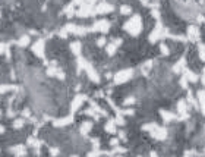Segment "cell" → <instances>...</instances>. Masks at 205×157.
Wrapping results in <instances>:
<instances>
[{
    "label": "cell",
    "mask_w": 205,
    "mask_h": 157,
    "mask_svg": "<svg viewBox=\"0 0 205 157\" xmlns=\"http://www.w3.org/2000/svg\"><path fill=\"white\" fill-rule=\"evenodd\" d=\"M185 79L189 82H196L198 81V75L193 74L192 71H185Z\"/></svg>",
    "instance_id": "10"
},
{
    "label": "cell",
    "mask_w": 205,
    "mask_h": 157,
    "mask_svg": "<svg viewBox=\"0 0 205 157\" xmlns=\"http://www.w3.org/2000/svg\"><path fill=\"white\" fill-rule=\"evenodd\" d=\"M10 90H15L13 85H0V94L6 92V91H10Z\"/></svg>",
    "instance_id": "20"
},
{
    "label": "cell",
    "mask_w": 205,
    "mask_h": 157,
    "mask_svg": "<svg viewBox=\"0 0 205 157\" xmlns=\"http://www.w3.org/2000/svg\"><path fill=\"white\" fill-rule=\"evenodd\" d=\"M177 110H179V113H185V112H186V101H185V100H179V103H177Z\"/></svg>",
    "instance_id": "17"
},
{
    "label": "cell",
    "mask_w": 205,
    "mask_h": 157,
    "mask_svg": "<svg viewBox=\"0 0 205 157\" xmlns=\"http://www.w3.org/2000/svg\"><path fill=\"white\" fill-rule=\"evenodd\" d=\"M50 154H51L53 157H56L59 154V150L57 148H50Z\"/></svg>",
    "instance_id": "28"
},
{
    "label": "cell",
    "mask_w": 205,
    "mask_h": 157,
    "mask_svg": "<svg viewBox=\"0 0 205 157\" xmlns=\"http://www.w3.org/2000/svg\"><path fill=\"white\" fill-rule=\"evenodd\" d=\"M10 153H16V156L18 157H21V156H25V147L24 145H16V147H12L10 148Z\"/></svg>",
    "instance_id": "12"
},
{
    "label": "cell",
    "mask_w": 205,
    "mask_h": 157,
    "mask_svg": "<svg viewBox=\"0 0 205 157\" xmlns=\"http://www.w3.org/2000/svg\"><path fill=\"white\" fill-rule=\"evenodd\" d=\"M28 44H29V37H28V35L21 37L19 41H18V46H21V47H25V46H28Z\"/></svg>",
    "instance_id": "16"
},
{
    "label": "cell",
    "mask_w": 205,
    "mask_h": 157,
    "mask_svg": "<svg viewBox=\"0 0 205 157\" xmlns=\"http://www.w3.org/2000/svg\"><path fill=\"white\" fill-rule=\"evenodd\" d=\"M104 131L107 134H116V124L113 120H108L106 124V126H104Z\"/></svg>",
    "instance_id": "13"
},
{
    "label": "cell",
    "mask_w": 205,
    "mask_h": 157,
    "mask_svg": "<svg viewBox=\"0 0 205 157\" xmlns=\"http://www.w3.org/2000/svg\"><path fill=\"white\" fill-rule=\"evenodd\" d=\"M198 53H199V59L204 60V44L202 43H199V46H198Z\"/></svg>",
    "instance_id": "22"
},
{
    "label": "cell",
    "mask_w": 205,
    "mask_h": 157,
    "mask_svg": "<svg viewBox=\"0 0 205 157\" xmlns=\"http://www.w3.org/2000/svg\"><path fill=\"white\" fill-rule=\"evenodd\" d=\"M114 157H122V156H114Z\"/></svg>",
    "instance_id": "34"
},
{
    "label": "cell",
    "mask_w": 205,
    "mask_h": 157,
    "mask_svg": "<svg viewBox=\"0 0 205 157\" xmlns=\"http://www.w3.org/2000/svg\"><path fill=\"white\" fill-rule=\"evenodd\" d=\"M188 38L190 41H196V38H198V28L196 26H189L188 28Z\"/></svg>",
    "instance_id": "9"
},
{
    "label": "cell",
    "mask_w": 205,
    "mask_h": 157,
    "mask_svg": "<svg viewBox=\"0 0 205 157\" xmlns=\"http://www.w3.org/2000/svg\"><path fill=\"white\" fill-rule=\"evenodd\" d=\"M91 31H100V33H107L108 30H110V24H108V21L107 19H101L98 22H95V24L92 25V28H90Z\"/></svg>",
    "instance_id": "4"
},
{
    "label": "cell",
    "mask_w": 205,
    "mask_h": 157,
    "mask_svg": "<svg viewBox=\"0 0 205 157\" xmlns=\"http://www.w3.org/2000/svg\"><path fill=\"white\" fill-rule=\"evenodd\" d=\"M70 157H79V156H70Z\"/></svg>",
    "instance_id": "33"
},
{
    "label": "cell",
    "mask_w": 205,
    "mask_h": 157,
    "mask_svg": "<svg viewBox=\"0 0 205 157\" xmlns=\"http://www.w3.org/2000/svg\"><path fill=\"white\" fill-rule=\"evenodd\" d=\"M13 126H15V128H22V126H24V119H16V120L13 122Z\"/></svg>",
    "instance_id": "23"
},
{
    "label": "cell",
    "mask_w": 205,
    "mask_h": 157,
    "mask_svg": "<svg viewBox=\"0 0 205 157\" xmlns=\"http://www.w3.org/2000/svg\"><path fill=\"white\" fill-rule=\"evenodd\" d=\"M149 134H151V137L155 138V140H166V138H167V129L158 126V125H155V128L151 129Z\"/></svg>",
    "instance_id": "3"
},
{
    "label": "cell",
    "mask_w": 205,
    "mask_h": 157,
    "mask_svg": "<svg viewBox=\"0 0 205 157\" xmlns=\"http://www.w3.org/2000/svg\"><path fill=\"white\" fill-rule=\"evenodd\" d=\"M101 154H103L101 151L95 150V151H92V153H88V157H98V156H101Z\"/></svg>",
    "instance_id": "26"
},
{
    "label": "cell",
    "mask_w": 205,
    "mask_h": 157,
    "mask_svg": "<svg viewBox=\"0 0 205 157\" xmlns=\"http://www.w3.org/2000/svg\"><path fill=\"white\" fill-rule=\"evenodd\" d=\"M117 144H119V140H111L110 141V145H111V147H117Z\"/></svg>",
    "instance_id": "29"
},
{
    "label": "cell",
    "mask_w": 205,
    "mask_h": 157,
    "mask_svg": "<svg viewBox=\"0 0 205 157\" xmlns=\"http://www.w3.org/2000/svg\"><path fill=\"white\" fill-rule=\"evenodd\" d=\"M133 103H135V99H133V97H128V99L123 101L125 106H126V104H133Z\"/></svg>",
    "instance_id": "27"
},
{
    "label": "cell",
    "mask_w": 205,
    "mask_h": 157,
    "mask_svg": "<svg viewBox=\"0 0 205 157\" xmlns=\"http://www.w3.org/2000/svg\"><path fill=\"white\" fill-rule=\"evenodd\" d=\"M91 129H92V124H91L90 120H85V122H82L81 128H79V132H81L82 135H87Z\"/></svg>",
    "instance_id": "8"
},
{
    "label": "cell",
    "mask_w": 205,
    "mask_h": 157,
    "mask_svg": "<svg viewBox=\"0 0 205 157\" xmlns=\"http://www.w3.org/2000/svg\"><path fill=\"white\" fill-rule=\"evenodd\" d=\"M81 43L79 41H73L72 44H70V50H72V53H75V54H79L81 53Z\"/></svg>",
    "instance_id": "15"
},
{
    "label": "cell",
    "mask_w": 205,
    "mask_h": 157,
    "mask_svg": "<svg viewBox=\"0 0 205 157\" xmlns=\"http://www.w3.org/2000/svg\"><path fill=\"white\" fill-rule=\"evenodd\" d=\"M160 115L163 116L164 122H172V120H174V115L173 113H169V112H166V110H160Z\"/></svg>",
    "instance_id": "14"
},
{
    "label": "cell",
    "mask_w": 205,
    "mask_h": 157,
    "mask_svg": "<svg viewBox=\"0 0 205 157\" xmlns=\"http://www.w3.org/2000/svg\"><path fill=\"white\" fill-rule=\"evenodd\" d=\"M160 50L163 51V54H169V47L166 44H160Z\"/></svg>",
    "instance_id": "25"
},
{
    "label": "cell",
    "mask_w": 205,
    "mask_h": 157,
    "mask_svg": "<svg viewBox=\"0 0 205 157\" xmlns=\"http://www.w3.org/2000/svg\"><path fill=\"white\" fill-rule=\"evenodd\" d=\"M132 12V9H131V6H128V5H123L122 8H120V13L122 15H129Z\"/></svg>",
    "instance_id": "19"
},
{
    "label": "cell",
    "mask_w": 205,
    "mask_h": 157,
    "mask_svg": "<svg viewBox=\"0 0 205 157\" xmlns=\"http://www.w3.org/2000/svg\"><path fill=\"white\" fill-rule=\"evenodd\" d=\"M73 120V116H69V117H65V119H59V120H54V126H65V125L70 124Z\"/></svg>",
    "instance_id": "11"
},
{
    "label": "cell",
    "mask_w": 205,
    "mask_h": 157,
    "mask_svg": "<svg viewBox=\"0 0 205 157\" xmlns=\"http://www.w3.org/2000/svg\"><path fill=\"white\" fill-rule=\"evenodd\" d=\"M125 31H128V33L131 34V35H133V37H136V35L142 31V19H141L139 15H133L131 19L126 21V24H125Z\"/></svg>",
    "instance_id": "1"
},
{
    "label": "cell",
    "mask_w": 205,
    "mask_h": 157,
    "mask_svg": "<svg viewBox=\"0 0 205 157\" xmlns=\"http://www.w3.org/2000/svg\"><path fill=\"white\" fill-rule=\"evenodd\" d=\"M32 51L37 54V56L43 58V56H44V40H38V41L32 44Z\"/></svg>",
    "instance_id": "5"
},
{
    "label": "cell",
    "mask_w": 205,
    "mask_h": 157,
    "mask_svg": "<svg viewBox=\"0 0 205 157\" xmlns=\"http://www.w3.org/2000/svg\"><path fill=\"white\" fill-rule=\"evenodd\" d=\"M138 157H141V156H138Z\"/></svg>",
    "instance_id": "36"
},
{
    "label": "cell",
    "mask_w": 205,
    "mask_h": 157,
    "mask_svg": "<svg viewBox=\"0 0 205 157\" xmlns=\"http://www.w3.org/2000/svg\"><path fill=\"white\" fill-rule=\"evenodd\" d=\"M0 116H2V113H0Z\"/></svg>",
    "instance_id": "35"
},
{
    "label": "cell",
    "mask_w": 205,
    "mask_h": 157,
    "mask_svg": "<svg viewBox=\"0 0 205 157\" xmlns=\"http://www.w3.org/2000/svg\"><path fill=\"white\" fill-rule=\"evenodd\" d=\"M104 44H106V38H104V37H100L98 40H97V46H98V47H103Z\"/></svg>",
    "instance_id": "24"
},
{
    "label": "cell",
    "mask_w": 205,
    "mask_h": 157,
    "mask_svg": "<svg viewBox=\"0 0 205 157\" xmlns=\"http://www.w3.org/2000/svg\"><path fill=\"white\" fill-rule=\"evenodd\" d=\"M132 75H133V71L132 69H123L120 72H117L114 75V82L116 84H123L126 82V81H129L132 78Z\"/></svg>",
    "instance_id": "2"
},
{
    "label": "cell",
    "mask_w": 205,
    "mask_h": 157,
    "mask_svg": "<svg viewBox=\"0 0 205 157\" xmlns=\"http://www.w3.org/2000/svg\"><path fill=\"white\" fill-rule=\"evenodd\" d=\"M198 100H199V107L202 110L204 109V90L198 91Z\"/></svg>",
    "instance_id": "18"
},
{
    "label": "cell",
    "mask_w": 205,
    "mask_h": 157,
    "mask_svg": "<svg viewBox=\"0 0 205 157\" xmlns=\"http://www.w3.org/2000/svg\"><path fill=\"white\" fill-rule=\"evenodd\" d=\"M113 122H114V124H117V125H125V124H126V120L123 119L122 115H117V117H116Z\"/></svg>",
    "instance_id": "21"
},
{
    "label": "cell",
    "mask_w": 205,
    "mask_h": 157,
    "mask_svg": "<svg viewBox=\"0 0 205 157\" xmlns=\"http://www.w3.org/2000/svg\"><path fill=\"white\" fill-rule=\"evenodd\" d=\"M3 132H5V128H3V126L0 125V134H3Z\"/></svg>",
    "instance_id": "32"
},
{
    "label": "cell",
    "mask_w": 205,
    "mask_h": 157,
    "mask_svg": "<svg viewBox=\"0 0 205 157\" xmlns=\"http://www.w3.org/2000/svg\"><path fill=\"white\" fill-rule=\"evenodd\" d=\"M149 157H158V154H157L155 151H151V153H149Z\"/></svg>",
    "instance_id": "31"
},
{
    "label": "cell",
    "mask_w": 205,
    "mask_h": 157,
    "mask_svg": "<svg viewBox=\"0 0 205 157\" xmlns=\"http://www.w3.org/2000/svg\"><path fill=\"white\" fill-rule=\"evenodd\" d=\"M87 99L85 96H76L73 99V101H72V106H70V112L73 113V112H76L78 110V107H81V104L84 103V100Z\"/></svg>",
    "instance_id": "6"
},
{
    "label": "cell",
    "mask_w": 205,
    "mask_h": 157,
    "mask_svg": "<svg viewBox=\"0 0 205 157\" xmlns=\"http://www.w3.org/2000/svg\"><path fill=\"white\" fill-rule=\"evenodd\" d=\"M113 10V6L111 5H108V3H101L97 6V13H108V12H111Z\"/></svg>",
    "instance_id": "7"
},
{
    "label": "cell",
    "mask_w": 205,
    "mask_h": 157,
    "mask_svg": "<svg viewBox=\"0 0 205 157\" xmlns=\"http://www.w3.org/2000/svg\"><path fill=\"white\" fill-rule=\"evenodd\" d=\"M5 49H6V44H3V43H0V54L5 51Z\"/></svg>",
    "instance_id": "30"
}]
</instances>
